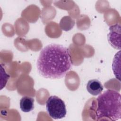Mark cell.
<instances>
[{
    "mask_svg": "<svg viewBox=\"0 0 121 121\" xmlns=\"http://www.w3.org/2000/svg\"><path fill=\"white\" fill-rule=\"evenodd\" d=\"M72 65L69 49L56 43L47 45L41 50L36 64L39 74L50 79L64 77Z\"/></svg>",
    "mask_w": 121,
    "mask_h": 121,
    "instance_id": "cell-1",
    "label": "cell"
},
{
    "mask_svg": "<svg viewBox=\"0 0 121 121\" xmlns=\"http://www.w3.org/2000/svg\"><path fill=\"white\" fill-rule=\"evenodd\" d=\"M95 120L116 121L121 117V97L116 90L107 89L96 98Z\"/></svg>",
    "mask_w": 121,
    "mask_h": 121,
    "instance_id": "cell-2",
    "label": "cell"
},
{
    "mask_svg": "<svg viewBox=\"0 0 121 121\" xmlns=\"http://www.w3.org/2000/svg\"><path fill=\"white\" fill-rule=\"evenodd\" d=\"M46 109L49 116L53 119L64 118L67 113L64 102L55 95L50 96L46 103Z\"/></svg>",
    "mask_w": 121,
    "mask_h": 121,
    "instance_id": "cell-3",
    "label": "cell"
},
{
    "mask_svg": "<svg viewBox=\"0 0 121 121\" xmlns=\"http://www.w3.org/2000/svg\"><path fill=\"white\" fill-rule=\"evenodd\" d=\"M107 39L110 44L116 49H121V26L115 24L109 27Z\"/></svg>",
    "mask_w": 121,
    "mask_h": 121,
    "instance_id": "cell-4",
    "label": "cell"
},
{
    "mask_svg": "<svg viewBox=\"0 0 121 121\" xmlns=\"http://www.w3.org/2000/svg\"><path fill=\"white\" fill-rule=\"evenodd\" d=\"M88 92L93 95H97L102 93L104 87L100 81L94 79L89 80L86 85Z\"/></svg>",
    "mask_w": 121,
    "mask_h": 121,
    "instance_id": "cell-5",
    "label": "cell"
},
{
    "mask_svg": "<svg viewBox=\"0 0 121 121\" xmlns=\"http://www.w3.org/2000/svg\"><path fill=\"white\" fill-rule=\"evenodd\" d=\"M20 108L22 111L28 112L34 109V99L33 98L25 96L20 100Z\"/></svg>",
    "mask_w": 121,
    "mask_h": 121,
    "instance_id": "cell-6",
    "label": "cell"
}]
</instances>
